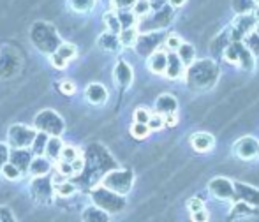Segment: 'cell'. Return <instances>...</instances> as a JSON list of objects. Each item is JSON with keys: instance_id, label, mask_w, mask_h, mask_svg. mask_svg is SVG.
<instances>
[{"instance_id": "7402d4cb", "label": "cell", "mask_w": 259, "mask_h": 222, "mask_svg": "<svg viewBox=\"0 0 259 222\" xmlns=\"http://www.w3.org/2000/svg\"><path fill=\"white\" fill-rule=\"evenodd\" d=\"M28 167H30L32 174H35V176H41V174L48 173L50 162L45 161L42 157H37V159H34V161H30V166H28Z\"/></svg>"}, {"instance_id": "5bb4252c", "label": "cell", "mask_w": 259, "mask_h": 222, "mask_svg": "<svg viewBox=\"0 0 259 222\" xmlns=\"http://www.w3.org/2000/svg\"><path fill=\"white\" fill-rule=\"evenodd\" d=\"M178 55V58L182 60V64H184V67H191L192 64L196 62V50L194 46L191 45V42H182L180 48L175 52Z\"/></svg>"}, {"instance_id": "7c38bea8", "label": "cell", "mask_w": 259, "mask_h": 222, "mask_svg": "<svg viewBox=\"0 0 259 222\" xmlns=\"http://www.w3.org/2000/svg\"><path fill=\"white\" fill-rule=\"evenodd\" d=\"M115 81L120 86H129L133 81V67L127 62H118L115 67Z\"/></svg>"}, {"instance_id": "4fadbf2b", "label": "cell", "mask_w": 259, "mask_h": 222, "mask_svg": "<svg viewBox=\"0 0 259 222\" xmlns=\"http://www.w3.org/2000/svg\"><path fill=\"white\" fill-rule=\"evenodd\" d=\"M96 198H103V201H101V199L97 201L103 210H106V206H108V203H109V212H120V210L123 208V205H125V201H123L122 198H118V196H115V194H109V192L96 194Z\"/></svg>"}, {"instance_id": "ac0fdd59", "label": "cell", "mask_w": 259, "mask_h": 222, "mask_svg": "<svg viewBox=\"0 0 259 222\" xmlns=\"http://www.w3.org/2000/svg\"><path fill=\"white\" fill-rule=\"evenodd\" d=\"M99 46L103 50H108V52H115L118 50L120 42H118V35L113 34V32H106L99 37Z\"/></svg>"}, {"instance_id": "d6a6232c", "label": "cell", "mask_w": 259, "mask_h": 222, "mask_svg": "<svg viewBox=\"0 0 259 222\" xmlns=\"http://www.w3.org/2000/svg\"><path fill=\"white\" fill-rule=\"evenodd\" d=\"M60 159H62V162H72L74 159H78V152H76L74 148L67 147L60 152Z\"/></svg>"}, {"instance_id": "2e32d148", "label": "cell", "mask_w": 259, "mask_h": 222, "mask_svg": "<svg viewBox=\"0 0 259 222\" xmlns=\"http://www.w3.org/2000/svg\"><path fill=\"white\" fill-rule=\"evenodd\" d=\"M118 42L120 46H125V48H131V46L136 45L138 37H140V30L136 27H129V28H122L118 32Z\"/></svg>"}, {"instance_id": "f6af8a7d", "label": "cell", "mask_w": 259, "mask_h": 222, "mask_svg": "<svg viewBox=\"0 0 259 222\" xmlns=\"http://www.w3.org/2000/svg\"><path fill=\"white\" fill-rule=\"evenodd\" d=\"M254 32H256V34L259 35V23H256V28H254Z\"/></svg>"}, {"instance_id": "7a4b0ae2", "label": "cell", "mask_w": 259, "mask_h": 222, "mask_svg": "<svg viewBox=\"0 0 259 222\" xmlns=\"http://www.w3.org/2000/svg\"><path fill=\"white\" fill-rule=\"evenodd\" d=\"M208 192L221 201H235V185L229 178L215 176L208 184Z\"/></svg>"}, {"instance_id": "4dcf8cb0", "label": "cell", "mask_w": 259, "mask_h": 222, "mask_svg": "<svg viewBox=\"0 0 259 222\" xmlns=\"http://www.w3.org/2000/svg\"><path fill=\"white\" fill-rule=\"evenodd\" d=\"M46 143H48V138H46V134H39V136H35L34 141H32L35 154H42V152H45V148H46Z\"/></svg>"}, {"instance_id": "83f0119b", "label": "cell", "mask_w": 259, "mask_h": 222, "mask_svg": "<svg viewBox=\"0 0 259 222\" xmlns=\"http://www.w3.org/2000/svg\"><path fill=\"white\" fill-rule=\"evenodd\" d=\"M131 134H133L136 140H145V138L150 134V129H148L147 123H136L134 122V125L131 127Z\"/></svg>"}, {"instance_id": "f546056e", "label": "cell", "mask_w": 259, "mask_h": 222, "mask_svg": "<svg viewBox=\"0 0 259 222\" xmlns=\"http://www.w3.org/2000/svg\"><path fill=\"white\" fill-rule=\"evenodd\" d=\"M147 125H148V129H150V132L152 130H160L164 127V116L159 115V113H152Z\"/></svg>"}, {"instance_id": "f35d334b", "label": "cell", "mask_w": 259, "mask_h": 222, "mask_svg": "<svg viewBox=\"0 0 259 222\" xmlns=\"http://www.w3.org/2000/svg\"><path fill=\"white\" fill-rule=\"evenodd\" d=\"M178 122V113H169L164 115V127H175Z\"/></svg>"}, {"instance_id": "6da1fadb", "label": "cell", "mask_w": 259, "mask_h": 222, "mask_svg": "<svg viewBox=\"0 0 259 222\" xmlns=\"http://www.w3.org/2000/svg\"><path fill=\"white\" fill-rule=\"evenodd\" d=\"M133 171L123 169V171H111L104 176L103 185L109 191L116 192V194H127L133 189Z\"/></svg>"}, {"instance_id": "60d3db41", "label": "cell", "mask_w": 259, "mask_h": 222, "mask_svg": "<svg viewBox=\"0 0 259 222\" xmlns=\"http://www.w3.org/2000/svg\"><path fill=\"white\" fill-rule=\"evenodd\" d=\"M52 62H53L55 67H58V69H64L65 65H67V60H64V58H62L60 55H57V53H53Z\"/></svg>"}, {"instance_id": "484cf974", "label": "cell", "mask_w": 259, "mask_h": 222, "mask_svg": "<svg viewBox=\"0 0 259 222\" xmlns=\"http://www.w3.org/2000/svg\"><path fill=\"white\" fill-rule=\"evenodd\" d=\"M85 222H108L104 210L101 208H89L85 212Z\"/></svg>"}, {"instance_id": "ffe728a7", "label": "cell", "mask_w": 259, "mask_h": 222, "mask_svg": "<svg viewBox=\"0 0 259 222\" xmlns=\"http://www.w3.org/2000/svg\"><path fill=\"white\" fill-rule=\"evenodd\" d=\"M116 16H118V21H120V27L122 28H129V27H136L138 25V18L134 16L133 11H118L116 13Z\"/></svg>"}, {"instance_id": "9a60e30c", "label": "cell", "mask_w": 259, "mask_h": 222, "mask_svg": "<svg viewBox=\"0 0 259 222\" xmlns=\"http://www.w3.org/2000/svg\"><path fill=\"white\" fill-rule=\"evenodd\" d=\"M87 99L90 101L92 104H104L106 99H108V92L103 85L99 83H94L87 88Z\"/></svg>"}, {"instance_id": "5b68a950", "label": "cell", "mask_w": 259, "mask_h": 222, "mask_svg": "<svg viewBox=\"0 0 259 222\" xmlns=\"http://www.w3.org/2000/svg\"><path fill=\"white\" fill-rule=\"evenodd\" d=\"M235 185V201H242L249 206H259V191L243 182H233Z\"/></svg>"}, {"instance_id": "52a82bcc", "label": "cell", "mask_w": 259, "mask_h": 222, "mask_svg": "<svg viewBox=\"0 0 259 222\" xmlns=\"http://www.w3.org/2000/svg\"><path fill=\"white\" fill-rule=\"evenodd\" d=\"M35 125L42 130H50V132L57 134L62 130V120L58 118L53 111H42L41 115L35 118Z\"/></svg>"}, {"instance_id": "44dd1931", "label": "cell", "mask_w": 259, "mask_h": 222, "mask_svg": "<svg viewBox=\"0 0 259 222\" xmlns=\"http://www.w3.org/2000/svg\"><path fill=\"white\" fill-rule=\"evenodd\" d=\"M242 42L254 57H259V35L256 34V32H250L249 35H245Z\"/></svg>"}, {"instance_id": "d590c367", "label": "cell", "mask_w": 259, "mask_h": 222, "mask_svg": "<svg viewBox=\"0 0 259 222\" xmlns=\"http://www.w3.org/2000/svg\"><path fill=\"white\" fill-rule=\"evenodd\" d=\"M187 208H189V212H191V213L199 212V210H203V208H205V203H203L199 198H192V199H189V203H187Z\"/></svg>"}, {"instance_id": "cb8c5ba5", "label": "cell", "mask_w": 259, "mask_h": 222, "mask_svg": "<svg viewBox=\"0 0 259 222\" xmlns=\"http://www.w3.org/2000/svg\"><path fill=\"white\" fill-rule=\"evenodd\" d=\"M69 4L76 13H89L96 6V0H69Z\"/></svg>"}, {"instance_id": "e575fe53", "label": "cell", "mask_w": 259, "mask_h": 222, "mask_svg": "<svg viewBox=\"0 0 259 222\" xmlns=\"http://www.w3.org/2000/svg\"><path fill=\"white\" fill-rule=\"evenodd\" d=\"M57 192L62 196V198H67V196H71L72 192H74V185H72V184H69V182H64V184H60V185H58Z\"/></svg>"}, {"instance_id": "4316f807", "label": "cell", "mask_w": 259, "mask_h": 222, "mask_svg": "<svg viewBox=\"0 0 259 222\" xmlns=\"http://www.w3.org/2000/svg\"><path fill=\"white\" fill-rule=\"evenodd\" d=\"M46 154L50 155L52 159H57L60 157V152H62V141L58 140V138H53V140H50L48 143H46Z\"/></svg>"}, {"instance_id": "3957f363", "label": "cell", "mask_w": 259, "mask_h": 222, "mask_svg": "<svg viewBox=\"0 0 259 222\" xmlns=\"http://www.w3.org/2000/svg\"><path fill=\"white\" fill-rule=\"evenodd\" d=\"M256 18L252 13H242L238 16H235L233 20V42H242L245 35H249L250 32H254L256 28Z\"/></svg>"}, {"instance_id": "ab89813d", "label": "cell", "mask_w": 259, "mask_h": 222, "mask_svg": "<svg viewBox=\"0 0 259 222\" xmlns=\"http://www.w3.org/2000/svg\"><path fill=\"white\" fill-rule=\"evenodd\" d=\"M60 88H62V92L67 94V96H71V94H74V92H76L74 83H71V81H64V83L60 85Z\"/></svg>"}, {"instance_id": "d4e9b609", "label": "cell", "mask_w": 259, "mask_h": 222, "mask_svg": "<svg viewBox=\"0 0 259 222\" xmlns=\"http://www.w3.org/2000/svg\"><path fill=\"white\" fill-rule=\"evenodd\" d=\"M57 55H60L64 60H71V58L76 57V48L72 42H62V45H58L57 48Z\"/></svg>"}, {"instance_id": "8992f818", "label": "cell", "mask_w": 259, "mask_h": 222, "mask_svg": "<svg viewBox=\"0 0 259 222\" xmlns=\"http://www.w3.org/2000/svg\"><path fill=\"white\" fill-rule=\"evenodd\" d=\"M34 138H35V132L25 125H13L9 130V141H11V145L16 148H25V147H28V145H32Z\"/></svg>"}, {"instance_id": "8fae6325", "label": "cell", "mask_w": 259, "mask_h": 222, "mask_svg": "<svg viewBox=\"0 0 259 222\" xmlns=\"http://www.w3.org/2000/svg\"><path fill=\"white\" fill-rule=\"evenodd\" d=\"M147 65L154 74H164L166 65H167V53L162 52V50H155V52L150 53V57H148Z\"/></svg>"}, {"instance_id": "ba28073f", "label": "cell", "mask_w": 259, "mask_h": 222, "mask_svg": "<svg viewBox=\"0 0 259 222\" xmlns=\"http://www.w3.org/2000/svg\"><path fill=\"white\" fill-rule=\"evenodd\" d=\"M185 71L187 69L184 67L182 60L178 58L177 53L169 52L167 53V65H166V71H164V76L167 79H182L185 78Z\"/></svg>"}, {"instance_id": "b9f144b4", "label": "cell", "mask_w": 259, "mask_h": 222, "mask_svg": "<svg viewBox=\"0 0 259 222\" xmlns=\"http://www.w3.org/2000/svg\"><path fill=\"white\" fill-rule=\"evenodd\" d=\"M169 2L171 7H175V9H178V7H184L185 4H187V0H167Z\"/></svg>"}, {"instance_id": "8d00e7d4", "label": "cell", "mask_w": 259, "mask_h": 222, "mask_svg": "<svg viewBox=\"0 0 259 222\" xmlns=\"http://www.w3.org/2000/svg\"><path fill=\"white\" fill-rule=\"evenodd\" d=\"M134 4V0H111V6L118 11H127L131 9Z\"/></svg>"}, {"instance_id": "30bf717a", "label": "cell", "mask_w": 259, "mask_h": 222, "mask_svg": "<svg viewBox=\"0 0 259 222\" xmlns=\"http://www.w3.org/2000/svg\"><path fill=\"white\" fill-rule=\"evenodd\" d=\"M155 111L162 116L169 115V113H177L178 101L175 99V96H171V94H162V96H159L155 101Z\"/></svg>"}, {"instance_id": "836d02e7", "label": "cell", "mask_w": 259, "mask_h": 222, "mask_svg": "<svg viewBox=\"0 0 259 222\" xmlns=\"http://www.w3.org/2000/svg\"><path fill=\"white\" fill-rule=\"evenodd\" d=\"M2 173L6 174L9 180H16V178L20 176V169H18L14 164H6L2 167Z\"/></svg>"}, {"instance_id": "ee69618b", "label": "cell", "mask_w": 259, "mask_h": 222, "mask_svg": "<svg viewBox=\"0 0 259 222\" xmlns=\"http://www.w3.org/2000/svg\"><path fill=\"white\" fill-rule=\"evenodd\" d=\"M252 14H254V18H256V21L259 23V4H257V7H256V9L252 11Z\"/></svg>"}, {"instance_id": "f1b7e54d", "label": "cell", "mask_w": 259, "mask_h": 222, "mask_svg": "<svg viewBox=\"0 0 259 222\" xmlns=\"http://www.w3.org/2000/svg\"><path fill=\"white\" fill-rule=\"evenodd\" d=\"M182 37L180 35H177V34H169L166 37V41H164V48L167 50V52H177L178 48H180V45H182Z\"/></svg>"}, {"instance_id": "1f68e13d", "label": "cell", "mask_w": 259, "mask_h": 222, "mask_svg": "<svg viewBox=\"0 0 259 222\" xmlns=\"http://www.w3.org/2000/svg\"><path fill=\"white\" fill-rule=\"evenodd\" d=\"M152 113L148 110H145V108H138L136 111H134V122L136 123H147L148 118H150Z\"/></svg>"}, {"instance_id": "bcb514c9", "label": "cell", "mask_w": 259, "mask_h": 222, "mask_svg": "<svg viewBox=\"0 0 259 222\" xmlns=\"http://www.w3.org/2000/svg\"><path fill=\"white\" fill-rule=\"evenodd\" d=\"M254 2H256V4H259V0H254Z\"/></svg>"}, {"instance_id": "74e56055", "label": "cell", "mask_w": 259, "mask_h": 222, "mask_svg": "<svg viewBox=\"0 0 259 222\" xmlns=\"http://www.w3.org/2000/svg\"><path fill=\"white\" fill-rule=\"evenodd\" d=\"M208 219H210V215H208L206 208L199 210V212L191 213V220L192 222H208Z\"/></svg>"}, {"instance_id": "e0dca14e", "label": "cell", "mask_w": 259, "mask_h": 222, "mask_svg": "<svg viewBox=\"0 0 259 222\" xmlns=\"http://www.w3.org/2000/svg\"><path fill=\"white\" fill-rule=\"evenodd\" d=\"M242 50H243V42H231L224 52L226 62H229V64H233V65H238Z\"/></svg>"}, {"instance_id": "603a6c76", "label": "cell", "mask_w": 259, "mask_h": 222, "mask_svg": "<svg viewBox=\"0 0 259 222\" xmlns=\"http://www.w3.org/2000/svg\"><path fill=\"white\" fill-rule=\"evenodd\" d=\"M104 25H106V28H108V32H113V34H118V32L122 30L116 13H106L104 14Z\"/></svg>"}, {"instance_id": "9c48e42d", "label": "cell", "mask_w": 259, "mask_h": 222, "mask_svg": "<svg viewBox=\"0 0 259 222\" xmlns=\"http://www.w3.org/2000/svg\"><path fill=\"white\" fill-rule=\"evenodd\" d=\"M191 145L198 154H206V152L213 150L215 138L208 132H196L191 136Z\"/></svg>"}, {"instance_id": "277c9868", "label": "cell", "mask_w": 259, "mask_h": 222, "mask_svg": "<svg viewBox=\"0 0 259 222\" xmlns=\"http://www.w3.org/2000/svg\"><path fill=\"white\" fill-rule=\"evenodd\" d=\"M233 152L242 161H256L259 157V140L254 136H243L233 147Z\"/></svg>"}, {"instance_id": "7bdbcfd3", "label": "cell", "mask_w": 259, "mask_h": 222, "mask_svg": "<svg viewBox=\"0 0 259 222\" xmlns=\"http://www.w3.org/2000/svg\"><path fill=\"white\" fill-rule=\"evenodd\" d=\"M6 157H7V154H6V148H4V147H0V164H2V162L6 161Z\"/></svg>"}, {"instance_id": "d6986e66", "label": "cell", "mask_w": 259, "mask_h": 222, "mask_svg": "<svg viewBox=\"0 0 259 222\" xmlns=\"http://www.w3.org/2000/svg\"><path fill=\"white\" fill-rule=\"evenodd\" d=\"M131 9H133L134 16L140 20V18H145L152 13V4H150V0H134Z\"/></svg>"}]
</instances>
